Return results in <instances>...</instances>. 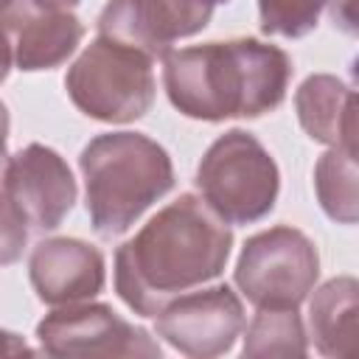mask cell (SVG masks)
<instances>
[{"mask_svg": "<svg viewBox=\"0 0 359 359\" xmlns=\"http://www.w3.org/2000/svg\"><path fill=\"white\" fill-rule=\"evenodd\" d=\"M230 250V227L199 196L180 194L118 247L115 292L137 317H157L171 297L216 280Z\"/></svg>", "mask_w": 359, "mask_h": 359, "instance_id": "1", "label": "cell"}, {"mask_svg": "<svg viewBox=\"0 0 359 359\" xmlns=\"http://www.w3.org/2000/svg\"><path fill=\"white\" fill-rule=\"evenodd\" d=\"M289 79L286 50L252 36L191 45L163 56V87L171 107L208 123L275 112L286 98Z\"/></svg>", "mask_w": 359, "mask_h": 359, "instance_id": "2", "label": "cell"}, {"mask_svg": "<svg viewBox=\"0 0 359 359\" xmlns=\"http://www.w3.org/2000/svg\"><path fill=\"white\" fill-rule=\"evenodd\" d=\"M84 202L98 236L126 233L157 199L174 188L168 151L140 132L95 135L79 154Z\"/></svg>", "mask_w": 359, "mask_h": 359, "instance_id": "3", "label": "cell"}, {"mask_svg": "<svg viewBox=\"0 0 359 359\" xmlns=\"http://www.w3.org/2000/svg\"><path fill=\"white\" fill-rule=\"evenodd\" d=\"M199 199L224 224H252L272 213L280 171L264 143L247 129L219 135L196 165Z\"/></svg>", "mask_w": 359, "mask_h": 359, "instance_id": "4", "label": "cell"}, {"mask_svg": "<svg viewBox=\"0 0 359 359\" xmlns=\"http://www.w3.org/2000/svg\"><path fill=\"white\" fill-rule=\"evenodd\" d=\"M65 90L73 107L93 121L132 123L154 104V59L98 34L67 67Z\"/></svg>", "mask_w": 359, "mask_h": 359, "instance_id": "5", "label": "cell"}, {"mask_svg": "<svg viewBox=\"0 0 359 359\" xmlns=\"http://www.w3.org/2000/svg\"><path fill=\"white\" fill-rule=\"evenodd\" d=\"M320 278L314 241L292 227L275 224L250 236L236 261L233 280L255 309H297Z\"/></svg>", "mask_w": 359, "mask_h": 359, "instance_id": "6", "label": "cell"}, {"mask_svg": "<svg viewBox=\"0 0 359 359\" xmlns=\"http://www.w3.org/2000/svg\"><path fill=\"white\" fill-rule=\"evenodd\" d=\"M39 348L48 356H160L146 328L132 325L107 303L56 306L36 323Z\"/></svg>", "mask_w": 359, "mask_h": 359, "instance_id": "7", "label": "cell"}, {"mask_svg": "<svg viewBox=\"0 0 359 359\" xmlns=\"http://www.w3.org/2000/svg\"><path fill=\"white\" fill-rule=\"evenodd\" d=\"M241 331L244 306L227 283L182 292L157 311V337L191 359L227 353Z\"/></svg>", "mask_w": 359, "mask_h": 359, "instance_id": "8", "label": "cell"}, {"mask_svg": "<svg viewBox=\"0 0 359 359\" xmlns=\"http://www.w3.org/2000/svg\"><path fill=\"white\" fill-rule=\"evenodd\" d=\"M227 0H109L98 14V34L163 59L174 42L199 34Z\"/></svg>", "mask_w": 359, "mask_h": 359, "instance_id": "9", "label": "cell"}, {"mask_svg": "<svg viewBox=\"0 0 359 359\" xmlns=\"http://www.w3.org/2000/svg\"><path fill=\"white\" fill-rule=\"evenodd\" d=\"M6 194L25 224L45 233L56 230L76 205L79 188L65 157L42 143H28L8 160Z\"/></svg>", "mask_w": 359, "mask_h": 359, "instance_id": "10", "label": "cell"}, {"mask_svg": "<svg viewBox=\"0 0 359 359\" xmlns=\"http://www.w3.org/2000/svg\"><path fill=\"white\" fill-rule=\"evenodd\" d=\"M0 28L11 42L14 65L22 73L65 65L84 36V25L76 14L42 8L34 0H8L0 6Z\"/></svg>", "mask_w": 359, "mask_h": 359, "instance_id": "11", "label": "cell"}, {"mask_svg": "<svg viewBox=\"0 0 359 359\" xmlns=\"http://www.w3.org/2000/svg\"><path fill=\"white\" fill-rule=\"evenodd\" d=\"M28 278L45 306H67L95 297L107 280L104 252L81 238H42L28 258Z\"/></svg>", "mask_w": 359, "mask_h": 359, "instance_id": "12", "label": "cell"}, {"mask_svg": "<svg viewBox=\"0 0 359 359\" xmlns=\"http://www.w3.org/2000/svg\"><path fill=\"white\" fill-rule=\"evenodd\" d=\"M303 132L325 146L356 151V93L331 73H311L294 93Z\"/></svg>", "mask_w": 359, "mask_h": 359, "instance_id": "13", "label": "cell"}, {"mask_svg": "<svg viewBox=\"0 0 359 359\" xmlns=\"http://www.w3.org/2000/svg\"><path fill=\"white\" fill-rule=\"evenodd\" d=\"M359 283L351 275L325 280L309 303V331L323 356H351L356 342Z\"/></svg>", "mask_w": 359, "mask_h": 359, "instance_id": "14", "label": "cell"}, {"mask_svg": "<svg viewBox=\"0 0 359 359\" xmlns=\"http://www.w3.org/2000/svg\"><path fill=\"white\" fill-rule=\"evenodd\" d=\"M314 194L323 213L337 224H356L359 219V165L356 151L328 146L314 165Z\"/></svg>", "mask_w": 359, "mask_h": 359, "instance_id": "15", "label": "cell"}, {"mask_svg": "<svg viewBox=\"0 0 359 359\" xmlns=\"http://www.w3.org/2000/svg\"><path fill=\"white\" fill-rule=\"evenodd\" d=\"M244 356H306L309 337L297 309H258L244 334Z\"/></svg>", "mask_w": 359, "mask_h": 359, "instance_id": "16", "label": "cell"}, {"mask_svg": "<svg viewBox=\"0 0 359 359\" xmlns=\"http://www.w3.org/2000/svg\"><path fill=\"white\" fill-rule=\"evenodd\" d=\"M328 0H258L261 31L269 36L300 39L311 34Z\"/></svg>", "mask_w": 359, "mask_h": 359, "instance_id": "17", "label": "cell"}, {"mask_svg": "<svg viewBox=\"0 0 359 359\" xmlns=\"http://www.w3.org/2000/svg\"><path fill=\"white\" fill-rule=\"evenodd\" d=\"M28 244V224L17 205L8 199L6 191H0V266L17 264L22 258V250Z\"/></svg>", "mask_w": 359, "mask_h": 359, "instance_id": "18", "label": "cell"}, {"mask_svg": "<svg viewBox=\"0 0 359 359\" xmlns=\"http://www.w3.org/2000/svg\"><path fill=\"white\" fill-rule=\"evenodd\" d=\"M331 11L334 25H339L345 34H356V11H353V0H328L325 3Z\"/></svg>", "mask_w": 359, "mask_h": 359, "instance_id": "19", "label": "cell"}, {"mask_svg": "<svg viewBox=\"0 0 359 359\" xmlns=\"http://www.w3.org/2000/svg\"><path fill=\"white\" fill-rule=\"evenodd\" d=\"M17 353H25V356H31V353H36L20 334H14V331H3L0 328V356H17Z\"/></svg>", "mask_w": 359, "mask_h": 359, "instance_id": "20", "label": "cell"}, {"mask_svg": "<svg viewBox=\"0 0 359 359\" xmlns=\"http://www.w3.org/2000/svg\"><path fill=\"white\" fill-rule=\"evenodd\" d=\"M11 62H14V56H11V42H8L6 31L0 28V84L6 81V76H8V70H11Z\"/></svg>", "mask_w": 359, "mask_h": 359, "instance_id": "21", "label": "cell"}, {"mask_svg": "<svg viewBox=\"0 0 359 359\" xmlns=\"http://www.w3.org/2000/svg\"><path fill=\"white\" fill-rule=\"evenodd\" d=\"M36 6H42V8H56V11H70L73 6H79L81 0H34Z\"/></svg>", "mask_w": 359, "mask_h": 359, "instance_id": "22", "label": "cell"}, {"mask_svg": "<svg viewBox=\"0 0 359 359\" xmlns=\"http://www.w3.org/2000/svg\"><path fill=\"white\" fill-rule=\"evenodd\" d=\"M8 129H11V118H8V107L0 101V146H6L8 140Z\"/></svg>", "mask_w": 359, "mask_h": 359, "instance_id": "23", "label": "cell"}, {"mask_svg": "<svg viewBox=\"0 0 359 359\" xmlns=\"http://www.w3.org/2000/svg\"><path fill=\"white\" fill-rule=\"evenodd\" d=\"M8 160H11L8 149H6V146H0V191H6V171H8Z\"/></svg>", "mask_w": 359, "mask_h": 359, "instance_id": "24", "label": "cell"}, {"mask_svg": "<svg viewBox=\"0 0 359 359\" xmlns=\"http://www.w3.org/2000/svg\"><path fill=\"white\" fill-rule=\"evenodd\" d=\"M6 3H8V0H0V6H6Z\"/></svg>", "mask_w": 359, "mask_h": 359, "instance_id": "25", "label": "cell"}]
</instances>
